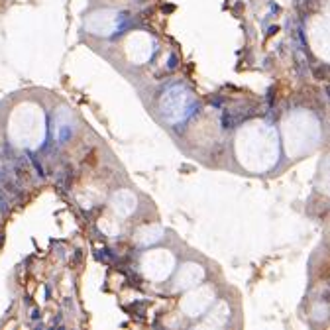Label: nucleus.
<instances>
[{"instance_id": "f257e3e1", "label": "nucleus", "mask_w": 330, "mask_h": 330, "mask_svg": "<svg viewBox=\"0 0 330 330\" xmlns=\"http://www.w3.org/2000/svg\"><path fill=\"white\" fill-rule=\"evenodd\" d=\"M193 106H195V98H193V94L189 92L185 87H181V84L171 87L161 98V112L169 122L185 120V118L193 112Z\"/></svg>"}, {"instance_id": "f03ea898", "label": "nucleus", "mask_w": 330, "mask_h": 330, "mask_svg": "<svg viewBox=\"0 0 330 330\" xmlns=\"http://www.w3.org/2000/svg\"><path fill=\"white\" fill-rule=\"evenodd\" d=\"M141 267H144L145 275L152 277V279H165V277L171 273L173 256L171 253H165L163 249L149 252V253L144 256V259H141Z\"/></svg>"}, {"instance_id": "7ed1b4c3", "label": "nucleus", "mask_w": 330, "mask_h": 330, "mask_svg": "<svg viewBox=\"0 0 330 330\" xmlns=\"http://www.w3.org/2000/svg\"><path fill=\"white\" fill-rule=\"evenodd\" d=\"M212 295H214V293H210V289H199V291H195V293L187 295L185 303H183V309L189 313V317H197L199 313H202V310L208 306Z\"/></svg>"}, {"instance_id": "20e7f679", "label": "nucleus", "mask_w": 330, "mask_h": 330, "mask_svg": "<svg viewBox=\"0 0 330 330\" xmlns=\"http://www.w3.org/2000/svg\"><path fill=\"white\" fill-rule=\"evenodd\" d=\"M202 275H204V271H202L201 265H197V263H187L185 267H181V271H179V275H177L175 289H185V287L195 285V283H199L202 279Z\"/></svg>"}, {"instance_id": "39448f33", "label": "nucleus", "mask_w": 330, "mask_h": 330, "mask_svg": "<svg viewBox=\"0 0 330 330\" xmlns=\"http://www.w3.org/2000/svg\"><path fill=\"white\" fill-rule=\"evenodd\" d=\"M110 204L118 214L126 216L136 208V197L132 195V193H128V191H120V193H116V195L112 197Z\"/></svg>"}, {"instance_id": "423d86ee", "label": "nucleus", "mask_w": 330, "mask_h": 330, "mask_svg": "<svg viewBox=\"0 0 330 330\" xmlns=\"http://www.w3.org/2000/svg\"><path fill=\"white\" fill-rule=\"evenodd\" d=\"M161 238V228L159 226H145V228L138 230V234H136V242L141 244V246H148V244H153L157 242V240Z\"/></svg>"}]
</instances>
